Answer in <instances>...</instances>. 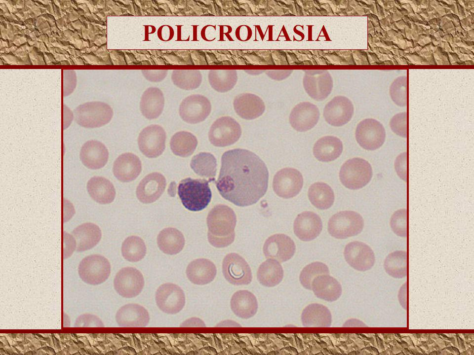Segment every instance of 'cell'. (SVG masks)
I'll list each match as a JSON object with an SVG mask.
<instances>
[{"label": "cell", "mask_w": 474, "mask_h": 355, "mask_svg": "<svg viewBox=\"0 0 474 355\" xmlns=\"http://www.w3.org/2000/svg\"><path fill=\"white\" fill-rule=\"evenodd\" d=\"M303 178L297 169L285 168L275 175L273 187L276 194L280 197L288 199L298 195L302 189Z\"/></svg>", "instance_id": "cell-12"}, {"label": "cell", "mask_w": 474, "mask_h": 355, "mask_svg": "<svg viewBox=\"0 0 474 355\" xmlns=\"http://www.w3.org/2000/svg\"><path fill=\"white\" fill-rule=\"evenodd\" d=\"M155 300L160 310L171 315L180 312L185 304L184 291L179 286L172 283L160 285L156 292Z\"/></svg>", "instance_id": "cell-13"}, {"label": "cell", "mask_w": 474, "mask_h": 355, "mask_svg": "<svg viewBox=\"0 0 474 355\" xmlns=\"http://www.w3.org/2000/svg\"><path fill=\"white\" fill-rule=\"evenodd\" d=\"M392 131L397 135L406 138L407 136V119L406 112L397 114L390 120Z\"/></svg>", "instance_id": "cell-43"}, {"label": "cell", "mask_w": 474, "mask_h": 355, "mask_svg": "<svg viewBox=\"0 0 474 355\" xmlns=\"http://www.w3.org/2000/svg\"><path fill=\"white\" fill-rule=\"evenodd\" d=\"M216 187L222 197L236 206L257 203L266 193L269 172L253 152L234 149L224 153Z\"/></svg>", "instance_id": "cell-1"}, {"label": "cell", "mask_w": 474, "mask_h": 355, "mask_svg": "<svg viewBox=\"0 0 474 355\" xmlns=\"http://www.w3.org/2000/svg\"><path fill=\"white\" fill-rule=\"evenodd\" d=\"M118 325L122 327H144L150 321L148 311L137 304H128L121 307L116 314Z\"/></svg>", "instance_id": "cell-21"}, {"label": "cell", "mask_w": 474, "mask_h": 355, "mask_svg": "<svg viewBox=\"0 0 474 355\" xmlns=\"http://www.w3.org/2000/svg\"><path fill=\"white\" fill-rule=\"evenodd\" d=\"M113 115V110L108 105L101 102L89 103L76 109L75 120L84 128H98L108 124Z\"/></svg>", "instance_id": "cell-7"}, {"label": "cell", "mask_w": 474, "mask_h": 355, "mask_svg": "<svg viewBox=\"0 0 474 355\" xmlns=\"http://www.w3.org/2000/svg\"><path fill=\"white\" fill-rule=\"evenodd\" d=\"M230 306L236 316L241 319H248L256 314L258 305L254 294L247 290H239L232 295Z\"/></svg>", "instance_id": "cell-27"}, {"label": "cell", "mask_w": 474, "mask_h": 355, "mask_svg": "<svg viewBox=\"0 0 474 355\" xmlns=\"http://www.w3.org/2000/svg\"><path fill=\"white\" fill-rule=\"evenodd\" d=\"M354 107L351 101L344 97H336L325 106L323 115L325 121L330 125L342 126L352 118Z\"/></svg>", "instance_id": "cell-20"}, {"label": "cell", "mask_w": 474, "mask_h": 355, "mask_svg": "<svg viewBox=\"0 0 474 355\" xmlns=\"http://www.w3.org/2000/svg\"><path fill=\"white\" fill-rule=\"evenodd\" d=\"M180 326L182 327H204L206 325L204 321L200 319L193 317L184 321Z\"/></svg>", "instance_id": "cell-47"}, {"label": "cell", "mask_w": 474, "mask_h": 355, "mask_svg": "<svg viewBox=\"0 0 474 355\" xmlns=\"http://www.w3.org/2000/svg\"><path fill=\"white\" fill-rule=\"evenodd\" d=\"M141 170L142 164L139 158L130 152L119 155L115 161L113 168L115 177L123 182L135 179Z\"/></svg>", "instance_id": "cell-24"}, {"label": "cell", "mask_w": 474, "mask_h": 355, "mask_svg": "<svg viewBox=\"0 0 474 355\" xmlns=\"http://www.w3.org/2000/svg\"><path fill=\"white\" fill-rule=\"evenodd\" d=\"M343 151V143L337 137L332 136L323 137L318 140L313 147V154L316 159L323 162L334 161L338 158Z\"/></svg>", "instance_id": "cell-30"}, {"label": "cell", "mask_w": 474, "mask_h": 355, "mask_svg": "<svg viewBox=\"0 0 474 355\" xmlns=\"http://www.w3.org/2000/svg\"><path fill=\"white\" fill-rule=\"evenodd\" d=\"M185 238L182 233L175 228L168 227L162 230L157 237V244L163 253L174 255L179 253L185 245Z\"/></svg>", "instance_id": "cell-34"}, {"label": "cell", "mask_w": 474, "mask_h": 355, "mask_svg": "<svg viewBox=\"0 0 474 355\" xmlns=\"http://www.w3.org/2000/svg\"><path fill=\"white\" fill-rule=\"evenodd\" d=\"M407 210L401 209L395 211L391 218L390 226L398 236L406 237L407 233Z\"/></svg>", "instance_id": "cell-42"}, {"label": "cell", "mask_w": 474, "mask_h": 355, "mask_svg": "<svg viewBox=\"0 0 474 355\" xmlns=\"http://www.w3.org/2000/svg\"><path fill=\"white\" fill-rule=\"evenodd\" d=\"M323 274H329V270L327 266L321 262H312L306 266L302 269L300 274L299 281L305 288L312 290L311 284L312 281L317 276Z\"/></svg>", "instance_id": "cell-41"}, {"label": "cell", "mask_w": 474, "mask_h": 355, "mask_svg": "<svg viewBox=\"0 0 474 355\" xmlns=\"http://www.w3.org/2000/svg\"><path fill=\"white\" fill-rule=\"evenodd\" d=\"M211 110V105L204 96L196 95L188 97L180 105L179 113L182 119L190 124H196L205 119Z\"/></svg>", "instance_id": "cell-17"}, {"label": "cell", "mask_w": 474, "mask_h": 355, "mask_svg": "<svg viewBox=\"0 0 474 355\" xmlns=\"http://www.w3.org/2000/svg\"><path fill=\"white\" fill-rule=\"evenodd\" d=\"M301 319L305 327H328L332 323L330 310L326 306L317 303L306 306L302 311Z\"/></svg>", "instance_id": "cell-28"}, {"label": "cell", "mask_w": 474, "mask_h": 355, "mask_svg": "<svg viewBox=\"0 0 474 355\" xmlns=\"http://www.w3.org/2000/svg\"><path fill=\"white\" fill-rule=\"evenodd\" d=\"M319 113L317 107L308 102L300 103L292 110L289 122L293 129L305 132L313 128L317 123Z\"/></svg>", "instance_id": "cell-22"}, {"label": "cell", "mask_w": 474, "mask_h": 355, "mask_svg": "<svg viewBox=\"0 0 474 355\" xmlns=\"http://www.w3.org/2000/svg\"><path fill=\"white\" fill-rule=\"evenodd\" d=\"M296 250L293 240L283 234H276L269 237L265 241L263 251L267 258H272L279 262L288 261Z\"/></svg>", "instance_id": "cell-16"}, {"label": "cell", "mask_w": 474, "mask_h": 355, "mask_svg": "<svg viewBox=\"0 0 474 355\" xmlns=\"http://www.w3.org/2000/svg\"><path fill=\"white\" fill-rule=\"evenodd\" d=\"M311 288L318 298L328 302L338 300L342 292L340 283L329 275H320L312 282Z\"/></svg>", "instance_id": "cell-26"}, {"label": "cell", "mask_w": 474, "mask_h": 355, "mask_svg": "<svg viewBox=\"0 0 474 355\" xmlns=\"http://www.w3.org/2000/svg\"><path fill=\"white\" fill-rule=\"evenodd\" d=\"M283 278V270L277 260L268 258L259 266L257 278L259 283L266 287H271L278 284Z\"/></svg>", "instance_id": "cell-35"}, {"label": "cell", "mask_w": 474, "mask_h": 355, "mask_svg": "<svg viewBox=\"0 0 474 355\" xmlns=\"http://www.w3.org/2000/svg\"><path fill=\"white\" fill-rule=\"evenodd\" d=\"M186 273L189 280L197 285H205L212 282L217 274V269L211 261L206 258H198L188 265Z\"/></svg>", "instance_id": "cell-25"}, {"label": "cell", "mask_w": 474, "mask_h": 355, "mask_svg": "<svg viewBox=\"0 0 474 355\" xmlns=\"http://www.w3.org/2000/svg\"><path fill=\"white\" fill-rule=\"evenodd\" d=\"M145 284L141 272L134 267L121 269L114 280L116 292L123 297L130 298L137 296L142 291Z\"/></svg>", "instance_id": "cell-11"}, {"label": "cell", "mask_w": 474, "mask_h": 355, "mask_svg": "<svg viewBox=\"0 0 474 355\" xmlns=\"http://www.w3.org/2000/svg\"><path fill=\"white\" fill-rule=\"evenodd\" d=\"M77 244L76 250L81 252L94 247L102 237L101 229L94 223L87 222L75 228L72 232Z\"/></svg>", "instance_id": "cell-29"}, {"label": "cell", "mask_w": 474, "mask_h": 355, "mask_svg": "<svg viewBox=\"0 0 474 355\" xmlns=\"http://www.w3.org/2000/svg\"><path fill=\"white\" fill-rule=\"evenodd\" d=\"M234 107L240 117L248 120L260 116L265 110L264 103L261 99L250 94L238 96L235 100Z\"/></svg>", "instance_id": "cell-32"}, {"label": "cell", "mask_w": 474, "mask_h": 355, "mask_svg": "<svg viewBox=\"0 0 474 355\" xmlns=\"http://www.w3.org/2000/svg\"><path fill=\"white\" fill-rule=\"evenodd\" d=\"M355 136L361 147L367 150H374L380 148L384 143L386 131L379 121L367 118L358 124Z\"/></svg>", "instance_id": "cell-8"}, {"label": "cell", "mask_w": 474, "mask_h": 355, "mask_svg": "<svg viewBox=\"0 0 474 355\" xmlns=\"http://www.w3.org/2000/svg\"><path fill=\"white\" fill-rule=\"evenodd\" d=\"M322 229L320 217L311 211H305L299 214L295 218L293 230L295 235L305 242L316 238Z\"/></svg>", "instance_id": "cell-19"}, {"label": "cell", "mask_w": 474, "mask_h": 355, "mask_svg": "<svg viewBox=\"0 0 474 355\" xmlns=\"http://www.w3.org/2000/svg\"><path fill=\"white\" fill-rule=\"evenodd\" d=\"M363 227L361 215L352 211L339 212L332 215L328 222L329 233L338 239L356 236L361 232Z\"/></svg>", "instance_id": "cell-5"}, {"label": "cell", "mask_w": 474, "mask_h": 355, "mask_svg": "<svg viewBox=\"0 0 474 355\" xmlns=\"http://www.w3.org/2000/svg\"><path fill=\"white\" fill-rule=\"evenodd\" d=\"M222 272L226 281L235 285H248L252 280L249 264L236 253H229L224 258Z\"/></svg>", "instance_id": "cell-10"}, {"label": "cell", "mask_w": 474, "mask_h": 355, "mask_svg": "<svg viewBox=\"0 0 474 355\" xmlns=\"http://www.w3.org/2000/svg\"><path fill=\"white\" fill-rule=\"evenodd\" d=\"M123 258L130 262H138L146 254L147 248L144 241L138 236H131L123 242L121 248Z\"/></svg>", "instance_id": "cell-40"}, {"label": "cell", "mask_w": 474, "mask_h": 355, "mask_svg": "<svg viewBox=\"0 0 474 355\" xmlns=\"http://www.w3.org/2000/svg\"><path fill=\"white\" fill-rule=\"evenodd\" d=\"M198 145L197 138L191 133L180 131L171 138L170 146L176 155L186 157L192 155Z\"/></svg>", "instance_id": "cell-37"}, {"label": "cell", "mask_w": 474, "mask_h": 355, "mask_svg": "<svg viewBox=\"0 0 474 355\" xmlns=\"http://www.w3.org/2000/svg\"><path fill=\"white\" fill-rule=\"evenodd\" d=\"M407 253L405 251H395L386 258L384 267L387 273L395 278H403L407 274Z\"/></svg>", "instance_id": "cell-39"}, {"label": "cell", "mask_w": 474, "mask_h": 355, "mask_svg": "<svg viewBox=\"0 0 474 355\" xmlns=\"http://www.w3.org/2000/svg\"><path fill=\"white\" fill-rule=\"evenodd\" d=\"M236 215L234 211L224 205L213 207L207 217L209 243L218 248H225L234 241Z\"/></svg>", "instance_id": "cell-2"}, {"label": "cell", "mask_w": 474, "mask_h": 355, "mask_svg": "<svg viewBox=\"0 0 474 355\" xmlns=\"http://www.w3.org/2000/svg\"><path fill=\"white\" fill-rule=\"evenodd\" d=\"M372 169L366 160L355 157L346 161L341 167L339 178L342 184L352 190L366 185L372 177Z\"/></svg>", "instance_id": "cell-4"}, {"label": "cell", "mask_w": 474, "mask_h": 355, "mask_svg": "<svg viewBox=\"0 0 474 355\" xmlns=\"http://www.w3.org/2000/svg\"><path fill=\"white\" fill-rule=\"evenodd\" d=\"M395 168L400 178L406 181L407 178V154L406 152L401 153L397 157L395 162Z\"/></svg>", "instance_id": "cell-45"}, {"label": "cell", "mask_w": 474, "mask_h": 355, "mask_svg": "<svg viewBox=\"0 0 474 355\" xmlns=\"http://www.w3.org/2000/svg\"><path fill=\"white\" fill-rule=\"evenodd\" d=\"M211 180L193 179L182 180L178 187V194L183 205L189 211L198 212L204 209L209 204L212 193L209 186Z\"/></svg>", "instance_id": "cell-3"}, {"label": "cell", "mask_w": 474, "mask_h": 355, "mask_svg": "<svg viewBox=\"0 0 474 355\" xmlns=\"http://www.w3.org/2000/svg\"><path fill=\"white\" fill-rule=\"evenodd\" d=\"M86 187L91 198L98 203L110 204L115 198L116 190L113 183L104 177H92L88 181Z\"/></svg>", "instance_id": "cell-31"}, {"label": "cell", "mask_w": 474, "mask_h": 355, "mask_svg": "<svg viewBox=\"0 0 474 355\" xmlns=\"http://www.w3.org/2000/svg\"><path fill=\"white\" fill-rule=\"evenodd\" d=\"M346 262L356 270L365 271L370 269L375 263V255L371 248L359 241L348 243L344 250Z\"/></svg>", "instance_id": "cell-15"}, {"label": "cell", "mask_w": 474, "mask_h": 355, "mask_svg": "<svg viewBox=\"0 0 474 355\" xmlns=\"http://www.w3.org/2000/svg\"><path fill=\"white\" fill-rule=\"evenodd\" d=\"M164 104V99L162 92L157 88H149L142 96L141 111L147 119H154L161 114Z\"/></svg>", "instance_id": "cell-33"}, {"label": "cell", "mask_w": 474, "mask_h": 355, "mask_svg": "<svg viewBox=\"0 0 474 355\" xmlns=\"http://www.w3.org/2000/svg\"><path fill=\"white\" fill-rule=\"evenodd\" d=\"M241 134L240 125L233 118L224 116L212 125L208 134L210 142L214 146L224 147L234 144Z\"/></svg>", "instance_id": "cell-9"}, {"label": "cell", "mask_w": 474, "mask_h": 355, "mask_svg": "<svg viewBox=\"0 0 474 355\" xmlns=\"http://www.w3.org/2000/svg\"><path fill=\"white\" fill-rule=\"evenodd\" d=\"M109 158L106 146L96 140L85 142L80 151V159L83 165L91 170H97L105 166Z\"/></svg>", "instance_id": "cell-23"}, {"label": "cell", "mask_w": 474, "mask_h": 355, "mask_svg": "<svg viewBox=\"0 0 474 355\" xmlns=\"http://www.w3.org/2000/svg\"><path fill=\"white\" fill-rule=\"evenodd\" d=\"M166 138V133L161 126L155 124L147 126L138 136L139 149L148 158L158 157L165 149Z\"/></svg>", "instance_id": "cell-14"}, {"label": "cell", "mask_w": 474, "mask_h": 355, "mask_svg": "<svg viewBox=\"0 0 474 355\" xmlns=\"http://www.w3.org/2000/svg\"><path fill=\"white\" fill-rule=\"evenodd\" d=\"M166 185L164 177L158 172L145 176L136 189L138 200L143 203L149 204L157 200L163 193Z\"/></svg>", "instance_id": "cell-18"}, {"label": "cell", "mask_w": 474, "mask_h": 355, "mask_svg": "<svg viewBox=\"0 0 474 355\" xmlns=\"http://www.w3.org/2000/svg\"><path fill=\"white\" fill-rule=\"evenodd\" d=\"M390 92L392 99L397 105L400 106L406 105L405 86L403 84H395Z\"/></svg>", "instance_id": "cell-44"}, {"label": "cell", "mask_w": 474, "mask_h": 355, "mask_svg": "<svg viewBox=\"0 0 474 355\" xmlns=\"http://www.w3.org/2000/svg\"><path fill=\"white\" fill-rule=\"evenodd\" d=\"M64 258L69 257L76 249V241L73 237L64 232Z\"/></svg>", "instance_id": "cell-46"}, {"label": "cell", "mask_w": 474, "mask_h": 355, "mask_svg": "<svg viewBox=\"0 0 474 355\" xmlns=\"http://www.w3.org/2000/svg\"><path fill=\"white\" fill-rule=\"evenodd\" d=\"M190 166L194 172L198 176L214 180L216 174V160L212 154L200 152L194 156Z\"/></svg>", "instance_id": "cell-38"}, {"label": "cell", "mask_w": 474, "mask_h": 355, "mask_svg": "<svg viewBox=\"0 0 474 355\" xmlns=\"http://www.w3.org/2000/svg\"><path fill=\"white\" fill-rule=\"evenodd\" d=\"M111 270L109 260L98 254H91L83 258L78 267L80 278L90 285H98L105 282L109 278Z\"/></svg>", "instance_id": "cell-6"}, {"label": "cell", "mask_w": 474, "mask_h": 355, "mask_svg": "<svg viewBox=\"0 0 474 355\" xmlns=\"http://www.w3.org/2000/svg\"><path fill=\"white\" fill-rule=\"evenodd\" d=\"M308 196L311 203L316 208L326 210L334 201V194L331 187L323 182L312 184L308 190Z\"/></svg>", "instance_id": "cell-36"}, {"label": "cell", "mask_w": 474, "mask_h": 355, "mask_svg": "<svg viewBox=\"0 0 474 355\" xmlns=\"http://www.w3.org/2000/svg\"><path fill=\"white\" fill-rule=\"evenodd\" d=\"M158 35L161 40L167 41L173 37L174 32L171 27L168 26H163L158 29Z\"/></svg>", "instance_id": "cell-48"}]
</instances>
